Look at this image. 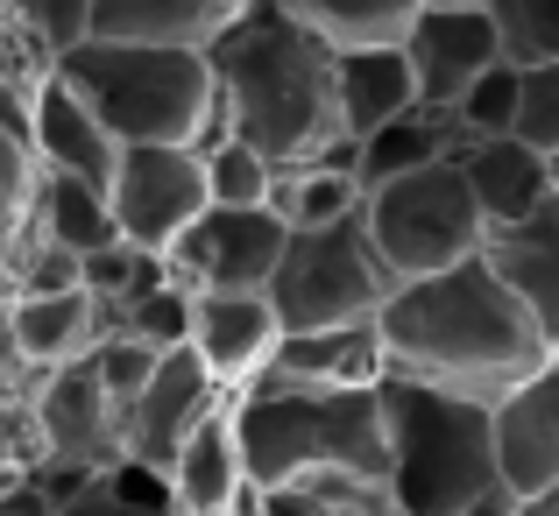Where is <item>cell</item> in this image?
I'll list each match as a JSON object with an SVG mask.
<instances>
[{"label":"cell","instance_id":"obj_5","mask_svg":"<svg viewBox=\"0 0 559 516\" xmlns=\"http://www.w3.org/2000/svg\"><path fill=\"white\" fill-rule=\"evenodd\" d=\"M382 432H390V509L396 516H461L496 467V404L382 375Z\"/></svg>","mask_w":559,"mask_h":516},{"label":"cell","instance_id":"obj_34","mask_svg":"<svg viewBox=\"0 0 559 516\" xmlns=\"http://www.w3.org/2000/svg\"><path fill=\"white\" fill-rule=\"evenodd\" d=\"M518 142H532L538 156H559V64H524L518 79Z\"/></svg>","mask_w":559,"mask_h":516},{"label":"cell","instance_id":"obj_49","mask_svg":"<svg viewBox=\"0 0 559 516\" xmlns=\"http://www.w3.org/2000/svg\"><path fill=\"white\" fill-rule=\"evenodd\" d=\"M552 361H559V340H552Z\"/></svg>","mask_w":559,"mask_h":516},{"label":"cell","instance_id":"obj_28","mask_svg":"<svg viewBox=\"0 0 559 516\" xmlns=\"http://www.w3.org/2000/svg\"><path fill=\"white\" fill-rule=\"evenodd\" d=\"M199 164H205V199L213 205H270V184H276V164L241 135H205L199 142Z\"/></svg>","mask_w":559,"mask_h":516},{"label":"cell","instance_id":"obj_12","mask_svg":"<svg viewBox=\"0 0 559 516\" xmlns=\"http://www.w3.org/2000/svg\"><path fill=\"white\" fill-rule=\"evenodd\" d=\"M404 57L418 79V107L447 113L467 93V79H481L503 57V43H496L489 8H418L404 28Z\"/></svg>","mask_w":559,"mask_h":516},{"label":"cell","instance_id":"obj_11","mask_svg":"<svg viewBox=\"0 0 559 516\" xmlns=\"http://www.w3.org/2000/svg\"><path fill=\"white\" fill-rule=\"evenodd\" d=\"M219 396H234V389H227V382H219L191 347L156 353L150 382H142V389L128 396V410H121V446H128V460H135V467H156V475H170V460H178L185 432L219 404Z\"/></svg>","mask_w":559,"mask_h":516},{"label":"cell","instance_id":"obj_30","mask_svg":"<svg viewBox=\"0 0 559 516\" xmlns=\"http://www.w3.org/2000/svg\"><path fill=\"white\" fill-rule=\"evenodd\" d=\"M510 64H559V0H489Z\"/></svg>","mask_w":559,"mask_h":516},{"label":"cell","instance_id":"obj_16","mask_svg":"<svg viewBox=\"0 0 559 516\" xmlns=\"http://www.w3.org/2000/svg\"><path fill=\"white\" fill-rule=\"evenodd\" d=\"M28 149H36L43 170L85 177V184L107 191V184H114V164H121L128 142L114 135V128L99 121V113L50 71V79H43V93H36V107H28Z\"/></svg>","mask_w":559,"mask_h":516},{"label":"cell","instance_id":"obj_3","mask_svg":"<svg viewBox=\"0 0 559 516\" xmlns=\"http://www.w3.org/2000/svg\"><path fill=\"white\" fill-rule=\"evenodd\" d=\"M234 424H241L248 489H355L390 495V432H382V389H319V382H248L234 389Z\"/></svg>","mask_w":559,"mask_h":516},{"label":"cell","instance_id":"obj_27","mask_svg":"<svg viewBox=\"0 0 559 516\" xmlns=\"http://www.w3.org/2000/svg\"><path fill=\"white\" fill-rule=\"evenodd\" d=\"M191 298H199L191 284H178L170 269H156L150 284H135L121 304H114V312H107V326L135 333V340H142V347H156V353L191 347Z\"/></svg>","mask_w":559,"mask_h":516},{"label":"cell","instance_id":"obj_37","mask_svg":"<svg viewBox=\"0 0 559 516\" xmlns=\"http://www.w3.org/2000/svg\"><path fill=\"white\" fill-rule=\"evenodd\" d=\"M50 509H57V503H50V495H43V489H36L28 475L0 489V516H50Z\"/></svg>","mask_w":559,"mask_h":516},{"label":"cell","instance_id":"obj_26","mask_svg":"<svg viewBox=\"0 0 559 516\" xmlns=\"http://www.w3.org/2000/svg\"><path fill=\"white\" fill-rule=\"evenodd\" d=\"M290 22H305L326 50H376V43H404L418 0H276Z\"/></svg>","mask_w":559,"mask_h":516},{"label":"cell","instance_id":"obj_48","mask_svg":"<svg viewBox=\"0 0 559 516\" xmlns=\"http://www.w3.org/2000/svg\"><path fill=\"white\" fill-rule=\"evenodd\" d=\"M552 184H559V156H552Z\"/></svg>","mask_w":559,"mask_h":516},{"label":"cell","instance_id":"obj_29","mask_svg":"<svg viewBox=\"0 0 559 516\" xmlns=\"http://www.w3.org/2000/svg\"><path fill=\"white\" fill-rule=\"evenodd\" d=\"M518 79H524V64H510V57H496L481 79H467V93L453 99V128H461L467 142H481V135H510L518 128Z\"/></svg>","mask_w":559,"mask_h":516},{"label":"cell","instance_id":"obj_9","mask_svg":"<svg viewBox=\"0 0 559 516\" xmlns=\"http://www.w3.org/2000/svg\"><path fill=\"white\" fill-rule=\"evenodd\" d=\"M284 241H290V227L270 205H205L164 248V269L191 290H262Z\"/></svg>","mask_w":559,"mask_h":516},{"label":"cell","instance_id":"obj_19","mask_svg":"<svg viewBox=\"0 0 559 516\" xmlns=\"http://www.w3.org/2000/svg\"><path fill=\"white\" fill-rule=\"evenodd\" d=\"M461 177H467V191H475L489 227H518L524 213L546 205L552 156H538L532 142H518V135H481V142L461 149Z\"/></svg>","mask_w":559,"mask_h":516},{"label":"cell","instance_id":"obj_32","mask_svg":"<svg viewBox=\"0 0 559 516\" xmlns=\"http://www.w3.org/2000/svg\"><path fill=\"white\" fill-rule=\"evenodd\" d=\"M262 516H396L382 489H355V481H326V489H276L255 495Z\"/></svg>","mask_w":559,"mask_h":516},{"label":"cell","instance_id":"obj_43","mask_svg":"<svg viewBox=\"0 0 559 516\" xmlns=\"http://www.w3.org/2000/svg\"><path fill=\"white\" fill-rule=\"evenodd\" d=\"M418 8H489V0H418Z\"/></svg>","mask_w":559,"mask_h":516},{"label":"cell","instance_id":"obj_21","mask_svg":"<svg viewBox=\"0 0 559 516\" xmlns=\"http://www.w3.org/2000/svg\"><path fill=\"white\" fill-rule=\"evenodd\" d=\"M333 93H341V135L361 142L382 121L418 107V79H411L404 43H376V50H341L333 64Z\"/></svg>","mask_w":559,"mask_h":516},{"label":"cell","instance_id":"obj_39","mask_svg":"<svg viewBox=\"0 0 559 516\" xmlns=\"http://www.w3.org/2000/svg\"><path fill=\"white\" fill-rule=\"evenodd\" d=\"M461 516H524V495L510 489V481H489V489H481Z\"/></svg>","mask_w":559,"mask_h":516},{"label":"cell","instance_id":"obj_1","mask_svg":"<svg viewBox=\"0 0 559 516\" xmlns=\"http://www.w3.org/2000/svg\"><path fill=\"white\" fill-rule=\"evenodd\" d=\"M376 333L390 375L432 382V389L475 396V404H503L524 375H538L552 361L546 326L489 269V255H467L453 269L396 284L376 312Z\"/></svg>","mask_w":559,"mask_h":516},{"label":"cell","instance_id":"obj_15","mask_svg":"<svg viewBox=\"0 0 559 516\" xmlns=\"http://www.w3.org/2000/svg\"><path fill=\"white\" fill-rule=\"evenodd\" d=\"M0 333L28 375H50V368L93 353V340L107 333V304L93 290H22L0 304Z\"/></svg>","mask_w":559,"mask_h":516},{"label":"cell","instance_id":"obj_8","mask_svg":"<svg viewBox=\"0 0 559 516\" xmlns=\"http://www.w3.org/2000/svg\"><path fill=\"white\" fill-rule=\"evenodd\" d=\"M107 205H114V227H121L128 248L164 255L191 219L213 205V199H205L199 149H191V142H128L121 164H114Z\"/></svg>","mask_w":559,"mask_h":516},{"label":"cell","instance_id":"obj_31","mask_svg":"<svg viewBox=\"0 0 559 516\" xmlns=\"http://www.w3.org/2000/svg\"><path fill=\"white\" fill-rule=\"evenodd\" d=\"M36 184H43V164L28 149V135L0 128V255L28 233V213H36Z\"/></svg>","mask_w":559,"mask_h":516},{"label":"cell","instance_id":"obj_42","mask_svg":"<svg viewBox=\"0 0 559 516\" xmlns=\"http://www.w3.org/2000/svg\"><path fill=\"white\" fill-rule=\"evenodd\" d=\"M524 516H559V489H546V495H532V503H524Z\"/></svg>","mask_w":559,"mask_h":516},{"label":"cell","instance_id":"obj_20","mask_svg":"<svg viewBox=\"0 0 559 516\" xmlns=\"http://www.w3.org/2000/svg\"><path fill=\"white\" fill-rule=\"evenodd\" d=\"M270 375L276 382H319V389H369V382L390 375V361H382L376 319H361V326H326V333H284Z\"/></svg>","mask_w":559,"mask_h":516},{"label":"cell","instance_id":"obj_22","mask_svg":"<svg viewBox=\"0 0 559 516\" xmlns=\"http://www.w3.org/2000/svg\"><path fill=\"white\" fill-rule=\"evenodd\" d=\"M461 149H467V135L453 128V113L411 107V113H396V121H382L376 135L355 142V177H361V191H376V184H390V177L425 170V164H439V156H461Z\"/></svg>","mask_w":559,"mask_h":516},{"label":"cell","instance_id":"obj_14","mask_svg":"<svg viewBox=\"0 0 559 516\" xmlns=\"http://www.w3.org/2000/svg\"><path fill=\"white\" fill-rule=\"evenodd\" d=\"M496 467H503V481L524 503L559 489V361L524 375L496 404Z\"/></svg>","mask_w":559,"mask_h":516},{"label":"cell","instance_id":"obj_7","mask_svg":"<svg viewBox=\"0 0 559 516\" xmlns=\"http://www.w3.org/2000/svg\"><path fill=\"white\" fill-rule=\"evenodd\" d=\"M262 290H270L284 333H326V326H361V319H376L382 298L396 290V276L382 269L361 213H347V219H333V227L290 233Z\"/></svg>","mask_w":559,"mask_h":516},{"label":"cell","instance_id":"obj_2","mask_svg":"<svg viewBox=\"0 0 559 516\" xmlns=\"http://www.w3.org/2000/svg\"><path fill=\"white\" fill-rule=\"evenodd\" d=\"M205 64L219 85V128L255 142L276 170L312 164V156L341 149V93H333V64L341 50L290 22L276 0H248L241 14L219 22L205 43Z\"/></svg>","mask_w":559,"mask_h":516},{"label":"cell","instance_id":"obj_41","mask_svg":"<svg viewBox=\"0 0 559 516\" xmlns=\"http://www.w3.org/2000/svg\"><path fill=\"white\" fill-rule=\"evenodd\" d=\"M114 516H185V509L178 503H135V495L114 489Z\"/></svg>","mask_w":559,"mask_h":516},{"label":"cell","instance_id":"obj_17","mask_svg":"<svg viewBox=\"0 0 559 516\" xmlns=\"http://www.w3.org/2000/svg\"><path fill=\"white\" fill-rule=\"evenodd\" d=\"M170 495L185 516H213V509H241L248 495V460H241V424H234V396H219L199 424L185 432L178 460H170Z\"/></svg>","mask_w":559,"mask_h":516},{"label":"cell","instance_id":"obj_44","mask_svg":"<svg viewBox=\"0 0 559 516\" xmlns=\"http://www.w3.org/2000/svg\"><path fill=\"white\" fill-rule=\"evenodd\" d=\"M213 516H262V503H255V495H248L241 509H213Z\"/></svg>","mask_w":559,"mask_h":516},{"label":"cell","instance_id":"obj_4","mask_svg":"<svg viewBox=\"0 0 559 516\" xmlns=\"http://www.w3.org/2000/svg\"><path fill=\"white\" fill-rule=\"evenodd\" d=\"M57 79L121 142H191L219 135V85L199 43H107L85 36L57 57Z\"/></svg>","mask_w":559,"mask_h":516},{"label":"cell","instance_id":"obj_47","mask_svg":"<svg viewBox=\"0 0 559 516\" xmlns=\"http://www.w3.org/2000/svg\"><path fill=\"white\" fill-rule=\"evenodd\" d=\"M219 8H227V14H241V8H248V0H219Z\"/></svg>","mask_w":559,"mask_h":516},{"label":"cell","instance_id":"obj_40","mask_svg":"<svg viewBox=\"0 0 559 516\" xmlns=\"http://www.w3.org/2000/svg\"><path fill=\"white\" fill-rule=\"evenodd\" d=\"M50 516H114V481H93V489H79L71 503H57Z\"/></svg>","mask_w":559,"mask_h":516},{"label":"cell","instance_id":"obj_23","mask_svg":"<svg viewBox=\"0 0 559 516\" xmlns=\"http://www.w3.org/2000/svg\"><path fill=\"white\" fill-rule=\"evenodd\" d=\"M270 213L284 219L290 233H298V227H333V219L361 213L355 142H341V149L312 156V164H290V170H276V184H270Z\"/></svg>","mask_w":559,"mask_h":516},{"label":"cell","instance_id":"obj_38","mask_svg":"<svg viewBox=\"0 0 559 516\" xmlns=\"http://www.w3.org/2000/svg\"><path fill=\"white\" fill-rule=\"evenodd\" d=\"M28 382H36V375H28V368L14 361L8 333H0V410H14V404H22V396H28Z\"/></svg>","mask_w":559,"mask_h":516},{"label":"cell","instance_id":"obj_45","mask_svg":"<svg viewBox=\"0 0 559 516\" xmlns=\"http://www.w3.org/2000/svg\"><path fill=\"white\" fill-rule=\"evenodd\" d=\"M8 298H14V290H8V269H0V304H8Z\"/></svg>","mask_w":559,"mask_h":516},{"label":"cell","instance_id":"obj_18","mask_svg":"<svg viewBox=\"0 0 559 516\" xmlns=\"http://www.w3.org/2000/svg\"><path fill=\"white\" fill-rule=\"evenodd\" d=\"M481 255H489V269L532 304V319L546 326V340H559V184L546 191L538 213L518 219V227H489Z\"/></svg>","mask_w":559,"mask_h":516},{"label":"cell","instance_id":"obj_6","mask_svg":"<svg viewBox=\"0 0 559 516\" xmlns=\"http://www.w3.org/2000/svg\"><path fill=\"white\" fill-rule=\"evenodd\" d=\"M361 227H369L382 269L396 284L453 269V262L481 255V241H489V219H481L475 191L461 177V156H439L425 170H404L390 184L361 191Z\"/></svg>","mask_w":559,"mask_h":516},{"label":"cell","instance_id":"obj_25","mask_svg":"<svg viewBox=\"0 0 559 516\" xmlns=\"http://www.w3.org/2000/svg\"><path fill=\"white\" fill-rule=\"evenodd\" d=\"M28 233H43V241L71 248V255H93V248H114V241H121L107 191L85 184V177H57V170H43V184H36Z\"/></svg>","mask_w":559,"mask_h":516},{"label":"cell","instance_id":"obj_35","mask_svg":"<svg viewBox=\"0 0 559 516\" xmlns=\"http://www.w3.org/2000/svg\"><path fill=\"white\" fill-rule=\"evenodd\" d=\"M85 361H93V375H99V389L114 396V404L128 410V396L142 389V382H150V368H156V347H142L135 333H121V326H107L93 340V353H85Z\"/></svg>","mask_w":559,"mask_h":516},{"label":"cell","instance_id":"obj_24","mask_svg":"<svg viewBox=\"0 0 559 516\" xmlns=\"http://www.w3.org/2000/svg\"><path fill=\"white\" fill-rule=\"evenodd\" d=\"M227 8L219 0H93V22L85 36L107 43H213Z\"/></svg>","mask_w":559,"mask_h":516},{"label":"cell","instance_id":"obj_36","mask_svg":"<svg viewBox=\"0 0 559 516\" xmlns=\"http://www.w3.org/2000/svg\"><path fill=\"white\" fill-rule=\"evenodd\" d=\"M0 14L28 28L50 57H64L71 43H85V22H93V0H0Z\"/></svg>","mask_w":559,"mask_h":516},{"label":"cell","instance_id":"obj_13","mask_svg":"<svg viewBox=\"0 0 559 516\" xmlns=\"http://www.w3.org/2000/svg\"><path fill=\"white\" fill-rule=\"evenodd\" d=\"M276 347H284V319H276L270 290H199L191 298V353L227 389H248L255 375H270Z\"/></svg>","mask_w":559,"mask_h":516},{"label":"cell","instance_id":"obj_10","mask_svg":"<svg viewBox=\"0 0 559 516\" xmlns=\"http://www.w3.org/2000/svg\"><path fill=\"white\" fill-rule=\"evenodd\" d=\"M28 424H36L43 460L85 467V475H114L128 460L121 446V404L99 389L93 361H64L50 375L28 382Z\"/></svg>","mask_w":559,"mask_h":516},{"label":"cell","instance_id":"obj_33","mask_svg":"<svg viewBox=\"0 0 559 516\" xmlns=\"http://www.w3.org/2000/svg\"><path fill=\"white\" fill-rule=\"evenodd\" d=\"M164 269V255H142V248H128V241H114V248H93V255H79V290H93L99 304H121L135 284H150V276Z\"/></svg>","mask_w":559,"mask_h":516},{"label":"cell","instance_id":"obj_46","mask_svg":"<svg viewBox=\"0 0 559 516\" xmlns=\"http://www.w3.org/2000/svg\"><path fill=\"white\" fill-rule=\"evenodd\" d=\"M8 481H22V475H14V467H0V489H8Z\"/></svg>","mask_w":559,"mask_h":516}]
</instances>
